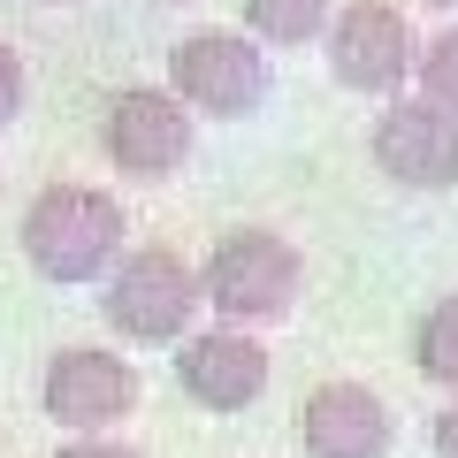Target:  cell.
<instances>
[{
    "label": "cell",
    "instance_id": "obj_1",
    "mask_svg": "<svg viewBox=\"0 0 458 458\" xmlns=\"http://www.w3.org/2000/svg\"><path fill=\"white\" fill-rule=\"evenodd\" d=\"M123 199L99 183H47L23 207V260L47 283H99L123 260Z\"/></svg>",
    "mask_w": 458,
    "mask_h": 458
},
{
    "label": "cell",
    "instance_id": "obj_2",
    "mask_svg": "<svg viewBox=\"0 0 458 458\" xmlns=\"http://www.w3.org/2000/svg\"><path fill=\"white\" fill-rule=\"evenodd\" d=\"M207 306L214 321H237V328H267V321H291L298 291H306V260H298V245L283 237V229H222L207 252Z\"/></svg>",
    "mask_w": 458,
    "mask_h": 458
},
{
    "label": "cell",
    "instance_id": "obj_3",
    "mask_svg": "<svg viewBox=\"0 0 458 458\" xmlns=\"http://www.w3.org/2000/svg\"><path fill=\"white\" fill-rule=\"evenodd\" d=\"M199 306H207V276L168 245H131L114 260L107 291H99L107 328L131 336V344H183L191 321H199Z\"/></svg>",
    "mask_w": 458,
    "mask_h": 458
},
{
    "label": "cell",
    "instance_id": "obj_4",
    "mask_svg": "<svg viewBox=\"0 0 458 458\" xmlns=\"http://www.w3.org/2000/svg\"><path fill=\"white\" fill-rule=\"evenodd\" d=\"M168 92L191 114L245 123V114L267 107L276 69H267V47H252L245 31H183L176 47H168Z\"/></svg>",
    "mask_w": 458,
    "mask_h": 458
},
{
    "label": "cell",
    "instance_id": "obj_5",
    "mask_svg": "<svg viewBox=\"0 0 458 458\" xmlns=\"http://www.w3.org/2000/svg\"><path fill=\"white\" fill-rule=\"evenodd\" d=\"M321 47H328V77H336L344 92L397 99L420 77V38H412L405 8H390V0H344Z\"/></svg>",
    "mask_w": 458,
    "mask_h": 458
},
{
    "label": "cell",
    "instance_id": "obj_6",
    "mask_svg": "<svg viewBox=\"0 0 458 458\" xmlns=\"http://www.w3.org/2000/svg\"><path fill=\"white\" fill-rule=\"evenodd\" d=\"M191 107H183L168 84H123L99 114V146L131 183H168L191 161Z\"/></svg>",
    "mask_w": 458,
    "mask_h": 458
},
{
    "label": "cell",
    "instance_id": "obj_7",
    "mask_svg": "<svg viewBox=\"0 0 458 458\" xmlns=\"http://www.w3.org/2000/svg\"><path fill=\"white\" fill-rule=\"evenodd\" d=\"M138 390H146L138 367L123 352H99V344H62L38 375V405L69 436H107L123 412H138Z\"/></svg>",
    "mask_w": 458,
    "mask_h": 458
},
{
    "label": "cell",
    "instance_id": "obj_8",
    "mask_svg": "<svg viewBox=\"0 0 458 458\" xmlns=\"http://www.w3.org/2000/svg\"><path fill=\"white\" fill-rule=\"evenodd\" d=\"M375 168L405 191H451L458 183V107H436L428 92H397L375 114Z\"/></svg>",
    "mask_w": 458,
    "mask_h": 458
},
{
    "label": "cell",
    "instance_id": "obj_9",
    "mask_svg": "<svg viewBox=\"0 0 458 458\" xmlns=\"http://www.w3.org/2000/svg\"><path fill=\"white\" fill-rule=\"evenodd\" d=\"M176 390L191 397L199 412H245L252 397L267 390V344L237 321L191 328L176 352Z\"/></svg>",
    "mask_w": 458,
    "mask_h": 458
},
{
    "label": "cell",
    "instance_id": "obj_10",
    "mask_svg": "<svg viewBox=\"0 0 458 458\" xmlns=\"http://www.w3.org/2000/svg\"><path fill=\"white\" fill-rule=\"evenodd\" d=\"M397 420L367 382H321L298 405V451L306 458H390Z\"/></svg>",
    "mask_w": 458,
    "mask_h": 458
},
{
    "label": "cell",
    "instance_id": "obj_11",
    "mask_svg": "<svg viewBox=\"0 0 458 458\" xmlns=\"http://www.w3.org/2000/svg\"><path fill=\"white\" fill-rule=\"evenodd\" d=\"M336 23V0H245V31L267 47H313Z\"/></svg>",
    "mask_w": 458,
    "mask_h": 458
},
{
    "label": "cell",
    "instance_id": "obj_12",
    "mask_svg": "<svg viewBox=\"0 0 458 458\" xmlns=\"http://www.w3.org/2000/svg\"><path fill=\"white\" fill-rule=\"evenodd\" d=\"M412 367H420V382H436V390H458V291H443L436 306H428Z\"/></svg>",
    "mask_w": 458,
    "mask_h": 458
},
{
    "label": "cell",
    "instance_id": "obj_13",
    "mask_svg": "<svg viewBox=\"0 0 458 458\" xmlns=\"http://www.w3.org/2000/svg\"><path fill=\"white\" fill-rule=\"evenodd\" d=\"M412 84H420L436 107H458V23L420 47V77H412Z\"/></svg>",
    "mask_w": 458,
    "mask_h": 458
},
{
    "label": "cell",
    "instance_id": "obj_14",
    "mask_svg": "<svg viewBox=\"0 0 458 458\" xmlns=\"http://www.w3.org/2000/svg\"><path fill=\"white\" fill-rule=\"evenodd\" d=\"M23 99H31V77H23V54L0 47V131L23 114Z\"/></svg>",
    "mask_w": 458,
    "mask_h": 458
},
{
    "label": "cell",
    "instance_id": "obj_15",
    "mask_svg": "<svg viewBox=\"0 0 458 458\" xmlns=\"http://www.w3.org/2000/svg\"><path fill=\"white\" fill-rule=\"evenodd\" d=\"M62 458H138L131 443H114V436H69Z\"/></svg>",
    "mask_w": 458,
    "mask_h": 458
},
{
    "label": "cell",
    "instance_id": "obj_16",
    "mask_svg": "<svg viewBox=\"0 0 458 458\" xmlns=\"http://www.w3.org/2000/svg\"><path fill=\"white\" fill-rule=\"evenodd\" d=\"M436 458H458V390H451V405L436 412Z\"/></svg>",
    "mask_w": 458,
    "mask_h": 458
},
{
    "label": "cell",
    "instance_id": "obj_17",
    "mask_svg": "<svg viewBox=\"0 0 458 458\" xmlns=\"http://www.w3.org/2000/svg\"><path fill=\"white\" fill-rule=\"evenodd\" d=\"M420 8H458V0H420Z\"/></svg>",
    "mask_w": 458,
    "mask_h": 458
}]
</instances>
